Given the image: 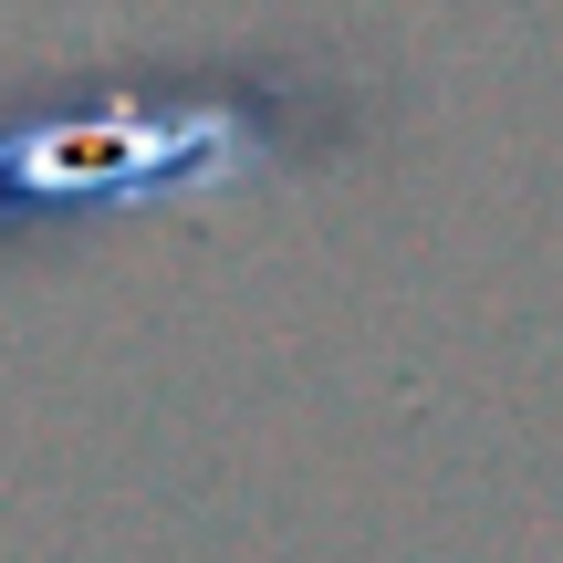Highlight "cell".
Returning <instances> with one entry per match:
<instances>
[{
    "instance_id": "6da1fadb",
    "label": "cell",
    "mask_w": 563,
    "mask_h": 563,
    "mask_svg": "<svg viewBox=\"0 0 563 563\" xmlns=\"http://www.w3.org/2000/svg\"><path fill=\"white\" fill-rule=\"evenodd\" d=\"M376 115L386 84L323 42L21 84L0 95V251H53V230H104L125 209L344 167L365 157Z\"/></svg>"
}]
</instances>
